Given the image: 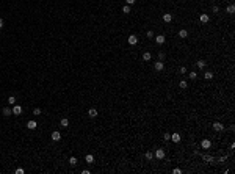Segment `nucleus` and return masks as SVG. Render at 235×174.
Instances as JSON below:
<instances>
[{
	"label": "nucleus",
	"instance_id": "nucleus-1",
	"mask_svg": "<svg viewBox=\"0 0 235 174\" xmlns=\"http://www.w3.org/2000/svg\"><path fill=\"white\" fill-rule=\"evenodd\" d=\"M154 68H155V71H158V72H160V71H163V69H165V63L161 61V60H158V61L154 64Z\"/></svg>",
	"mask_w": 235,
	"mask_h": 174
},
{
	"label": "nucleus",
	"instance_id": "nucleus-2",
	"mask_svg": "<svg viewBox=\"0 0 235 174\" xmlns=\"http://www.w3.org/2000/svg\"><path fill=\"white\" fill-rule=\"evenodd\" d=\"M50 138H52V141H60V140H61V133H60L58 130H55V132H52Z\"/></svg>",
	"mask_w": 235,
	"mask_h": 174
},
{
	"label": "nucleus",
	"instance_id": "nucleus-3",
	"mask_svg": "<svg viewBox=\"0 0 235 174\" xmlns=\"http://www.w3.org/2000/svg\"><path fill=\"white\" fill-rule=\"evenodd\" d=\"M199 21L202 22V24H207V22L210 21V16L205 14V13H201V14H199Z\"/></svg>",
	"mask_w": 235,
	"mask_h": 174
},
{
	"label": "nucleus",
	"instance_id": "nucleus-4",
	"mask_svg": "<svg viewBox=\"0 0 235 174\" xmlns=\"http://www.w3.org/2000/svg\"><path fill=\"white\" fill-rule=\"evenodd\" d=\"M201 148L202 149H210L212 148V141L210 140H202V141H201Z\"/></svg>",
	"mask_w": 235,
	"mask_h": 174
},
{
	"label": "nucleus",
	"instance_id": "nucleus-5",
	"mask_svg": "<svg viewBox=\"0 0 235 174\" xmlns=\"http://www.w3.org/2000/svg\"><path fill=\"white\" fill-rule=\"evenodd\" d=\"M21 113H22V107H21V105H16V103H14V105H13V115L19 116Z\"/></svg>",
	"mask_w": 235,
	"mask_h": 174
},
{
	"label": "nucleus",
	"instance_id": "nucleus-6",
	"mask_svg": "<svg viewBox=\"0 0 235 174\" xmlns=\"http://www.w3.org/2000/svg\"><path fill=\"white\" fill-rule=\"evenodd\" d=\"M127 41H129V44H130V46H135V44L138 42V36H136V35H130Z\"/></svg>",
	"mask_w": 235,
	"mask_h": 174
},
{
	"label": "nucleus",
	"instance_id": "nucleus-7",
	"mask_svg": "<svg viewBox=\"0 0 235 174\" xmlns=\"http://www.w3.org/2000/svg\"><path fill=\"white\" fill-rule=\"evenodd\" d=\"M2 113H3V116H6V118H8V116L13 115V108H11V107H5V108L2 110Z\"/></svg>",
	"mask_w": 235,
	"mask_h": 174
},
{
	"label": "nucleus",
	"instance_id": "nucleus-8",
	"mask_svg": "<svg viewBox=\"0 0 235 174\" xmlns=\"http://www.w3.org/2000/svg\"><path fill=\"white\" fill-rule=\"evenodd\" d=\"M171 140H173L174 143H180L182 141V136H180V133H173V135H171Z\"/></svg>",
	"mask_w": 235,
	"mask_h": 174
},
{
	"label": "nucleus",
	"instance_id": "nucleus-9",
	"mask_svg": "<svg viewBox=\"0 0 235 174\" xmlns=\"http://www.w3.org/2000/svg\"><path fill=\"white\" fill-rule=\"evenodd\" d=\"M213 130H216V132H223L224 126L221 124V122H213Z\"/></svg>",
	"mask_w": 235,
	"mask_h": 174
},
{
	"label": "nucleus",
	"instance_id": "nucleus-10",
	"mask_svg": "<svg viewBox=\"0 0 235 174\" xmlns=\"http://www.w3.org/2000/svg\"><path fill=\"white\" fill-rule=\"evenodd\" d=\"M36 127H38V122H36V121H33V119L27 122V129H30V130H35Z\"/></svg>",
	"mask_w": 235,
	"mask_h": 174
},
{
	"label": "nucleus",
	"instance_id": "nucleus-11",
	"mask_svg": "<svg viewBox=\"0 0 235 174\" xmlns=\"http://www.w3.org/2000/svg\"><path fill=\"white\" fill-rule=\"evenodd\" d=\"M155 157H157L158 160L165 158V150L163 149H157V150H155Z\"/></svg>",
	"mask_w": 235,
	"mask_h": 174
},
{
	"label": "nucleus",
	"instance_id": "nucleus-12",
	"mask_svg": "<svg viewBox=\"0 0 235 174\" xmlns=\"http://www.w3.org/2000/svg\"><path fill=\"white\" fill-rule=\"evenodd\" d=\"M155 38V42H157V44H163L165 41H166V38H165L163 35H158V36H154Z\"/></svg>",
	"mask_w": 235,
	"mask_h": 174
},
{
	"label": "nucleus",
	"instance_id": "nucleus-13",
	"mask_svg": "<svg viewBox=\"0 0 235 174\" xmlns=\"http://www.w3.org/2000/svg\"><path fill=\"white\" fill-rule=\"evenodd\" d=\"M97 115H99V113H97V110H96V108H89L88 110V116H89V118H96Z\"/></svg>",
	"mask_w": 235,
	"mask_h": 174
},
{
	"label": "nucleus",
	"instance_id": "nucleus-14",
	"mask_svg": "<svg viewBox=\"0 0 235 174\" xmlns=\"http://www.w3.org/2000/svg\"><path fill=\"white\" fill-rule=\"evenodd\" d=\"M173 21V14L171 13H165L163 14V22H171Z\"/></svg>",
	"mask_w": 235,
	"mask_h": 174
},
{
	"label": "nucleus",
	"instance_id": "nucleus-15",
	"mask_svg": "<svg viewBox=\"0 0 235 174\" xmlns=\"http://www.w3.org/2000/svg\"><path fill=\"white\" fill-rule=\"evenodd\" d=\"M187 36H188V30L182 28L180 32H179V38H187Z\"/></svg>",
	"mask_w": 235,
	"mask_h": 174
},
{
	"label": "nucleus",
	"instance_id": "nucleus-16",
	"mask_svg": "<svg viewBox=\"0 0 235 174\" xmlns=\"http://www.w3.org/2000/svg\"><path fill=\"white\" fill-rule=\"evenodd\" d=\"M151 58H152L151 52H144L143 53V60H144V61H151Z\"/></svg>",
	"mask_w": 235,
	"mask_h": 174
},
{
	"label": "nucleus",
	"instance_id": "nucleus-17",
	"mask_svg": "<svg viewBox=\"0 0 235 174\" xmlns=\"http://www.w3.org/2000/svg\"><path fill=\"white\" fill-rule=\"evenodd\" d=\"M60 124H61V127H69V119L68 118H63L61 121H60Z\"/></svg>",
	"mask_w": 235,
	"mask_h": 174
},
{
	"label": "nucleus",
	"instance_id": "nucleus-18",
	"mask_svg": "<svg viewBox=\"0 0 235 174\" xmlns=\"http://www.w3.org/2000/svg\"><path fill=\"white\" fill-rule=\"evenodd\" d=\"M205 64H207V63L204 61V60H199V61L196 63V66H197V68H199V69H204V68H205Z\"/></svg>",
	"mask_w": 235,
	"mask_h": 174
},
{
	"label": "nucleus",
	"instance_id": "nucleus-19",
	"mask_svg": "<svg viewBox=\"0 0 235 174\" xmlns=\"http://www.w3.org/2000/svg\"><path fill=\"white\" fill-rule=\"evenodd\" d=\"M226 11L229 13V14H234V13H235V6L232 5V3H230V5H229V6L226 8Z\"/></svg>",
	"mask_w": 235,
	"mask_h": 174
},
{
	"label": "nucleus",
	"instance_id": "nucleus-20",
	"mask_svg": "<svg viewBox=\"0 0 235 174\" xmlns=\"http://www.w3.org/2000/svg\"><path fill=\"white\" fill-rule=\"evenodd\" d=\"M85 160H86V163H92V162H94V155H91V154H86Z\"/></svg>",
	"mask_w": 235,
	"mask_h": 174
},
{
	"label": "nucleus",
	"instance_id": "nucleus-21",
	"mask_svg": "<svg viewBox=\"0 0 235 174\" xmlns=\"http://www.w3.org/2000/svg\"><path fill=\"white\" fill-rule=\"evenodd\" d=\"M78 163V160L75 158V157H71V158H69V165H72V166H75Z\"/></svg>",
	"mask_w": 235,
	"mask_h": 174
},
{
	"label": "nucleus",
	"instance_id": "nucleus-22",
	"mask_svg": "<svg viewBox=\"0 0 235 174\" xmlns=\"http://www.w3.org/2000/svg\"><path fill=\"white\" fill-rule=\"evenodd\" d=\"M204 77H205L207 80H212V79H213V72H212V71H207L205 74H204Z\"/></svg>",
	"mask_w": 235,
	"mask_h": 174
},
{
	"label": "nucleus",
	"instance_id": "nucleus-23",
	"mask_svg": "<svg viewBox=\"0 0 235 174\" xmlns=\"http://www.w3.org/2000/svg\"><path fill=\"white\" fill-rule=\"evenodd\" d=\"M122 13L129 14V13H130V5H124V6H122Z\"/></svg>",
	"mask_w": 235,
	"mask_h": 174
},
{
	"label": "nucleus",
	"instance_id": "nucleus-24",
	"mask_svg": "<svg viewBox=\"0 0 235 174\" xmlns=\"http://www.w3.org/2000/svg\"><path fill=\"white\" fill-rule=\"evenodd\" d=\"M179 86H180V88H182V89H187V88H188V83H187V82H185V80H182V82H180V83H179Z\"/></svg>",
	"mask_w": 235,
	"mask_h": 174
},
{
	"label": "nucleus",
	"instance_id": "nucleus-25",
	"mask_svg": "<svg viewBox=\"0 0 235 174\" xmlns=\"http://www.w3.org/2000/svg\"><path fill=\"white\" fill-rule=\"evenodd\" d=\"M8 103H9V105H14V103H16V97H14V96H9V97H8Z\"/></svg>",
	"mask_w": 235,
	"mask_h": 174
},
{
	"label": "nucleus",
	"instance_id": "nucleus-26",
	"mask_svg": "<svg viewBox=\"0 0 235 174\" xmlns=\"http://www.w3.org/2000/svg\"><path fill=\"white\" fill-rule=\"evenodd\" d=\"M188 77H190L191 80H196V79H197V74H196V72L193 71V72H190V74H188Z\"/></svg>",
	"mask_w": 235,
	"mask_h": 174
},
{
	"label": "nucleus",
	"instance_id": "nucleus-27",
	"mask_svg": "<svg viewBox=\"0 0 235 174\" xmlns=\"http://www.w3.org/2000/svg\"><path fill=\"white\" fill-rule=\"evenodd\" d=\"M146 158L147 160H152V158H154V154H152L151 150H147V152H146Z\"/></svg>",
	"mask_w": 235,
	"mask_h": 174
},
{
	"label": "nucleus",
	"instance_id": "nucleus-28",
	"mask_svg": "<svg viewBox=\"0 0 235 174\" xmlns=\"http://www.w3.org/2000/svg\"><path fill=\"white\" fill-rule=\"evenodd\" d=\"M33 115H35V116H39V115H41V108H35V110H33Z\"/></svg>",
	"mask_w": 235,
	"mask_h": 174
},
{
	"label": "nucleus",
	"instance_id": "nucleus-29",
	"mask_svg": "<svg viewBox=\"0 0 235 174\" xmlns=\"http://www.w3.org/2000/svg\"><path fill=\"white\" fill-rule=\"evenodd\" d=\"M163 140H165V141H169V140H171V135H169V133H163Z\"/></svg>",
	"mask_w": 235,
	"mask_h": 174
},
{
	"label": "nucleus",
	"instance_id": "nucleus-30",
	"mask_svg": "<svg viewBox=\"0 0 235 174\" xmlns=\"http://www.w3.org/2000/svg\"><path fill=\"white\" fill-rule=\"evenodd\" d=\"M146 35H147V38H154V32H152V30H149Z\"/></svg>",
	"mask_w": 235,
	"mask_h": 174
},
{
	"label": "nucleus",
	"instance_id": "nucleus-31",
	"mask_svg": "<svg viewBox=\"0 0 235 174\" xmlns=\"http://www.w3.org/2000/svg\"><path fill=\"white\" fill-rule=\"evenodd\" d=\"M158 58L163 61V60H165V53H163V52H158Z\"/></svg>",
	"mask_w": 235,
	"mask_h": 174
},
{
	"label": "nucleus",
	"instance_id": "nucleus-32",
	"mask_svg": "<svg viewBox=\"0 0 235 174\" xmlns=\"http://www.w3.org/2000/svg\"><path fill=\"white\" fill-rule=\"evenodd\" d=\"M173 173H174V174H182V169H179V168H174V169H173Z\"/></svg>",
	"mask_w": 235,
	"mask_h": 174
},
{
	"label": "nucleus",
	"instance_id": "nucleus-33",
	"mask_svg": "<svg viewBox=\"0 0 235 174\" xmlns=\"http://www.w3.org/2000/svg\"><path fill=\"white\" fill-rule=\"evenodd\" d=\"M25 171H24V169H22V168H17V169H16V174H24Z\"/></svg>",
	"mask_w": 235,
	"mask_h": 174
},
{
	"label": "nucleus",
	"instance_id": "nucleus-34",
	"mask_svg": "<svg viewBox=\"0 0 235 174\" xmlns=\"http://www.w3.org/2000/svg\"><path fill=\"white\" fill-rule=\"evenodd\" d=\"M180 74H187V68H185V66L180 68Z\"/></svg>",
	"mask_w": 235,
	"mask_h": 174
},
{
	"label": "nucleus",
	"instance_id": "nucleus-35",
	"mask_svg": "<svg viewBox=\"0 0 235 174\" xmlns=\"http://www.w3.org/2000/svg\"><path fill=\"white\" fill-rule=\"evenodd\" d=\"M135 2H136V0H125V3H127V5H133Z\"/></svg>",
	"mask_w": 235,
	"mask_h": 174
},
{
	"label": "nucleus",
	"instance_id": "nucleus-36",
	"mask_svg": "<svg viewBox=\"0 0 235 174\" xmlns=\"http://www.w3.org/2000/svg\"><path fill=\"white\" fill-rule=\"evenodd\" d=\"M212 9H213V13H218V11H220V8H218L216 5H215V6H213V8H212Z\"/></svg>",
	"mask_w": 235,
	"mask_h": 174
},
{
	"label": "nucleus",
	"instance_id": "nucleus-37",
	"mask_svg": "<svg viewBox=\"0 0 235 174\" xmlns=\"http://www.w3.org/2000/svg\"><path fill=\"white\" fill-rule=\"evenodd\" d=\"M0 28H3V19L0 17Z\"/></svg>",
	"mask_w": 235,
	"mask_h": 174
}]
</instances>
